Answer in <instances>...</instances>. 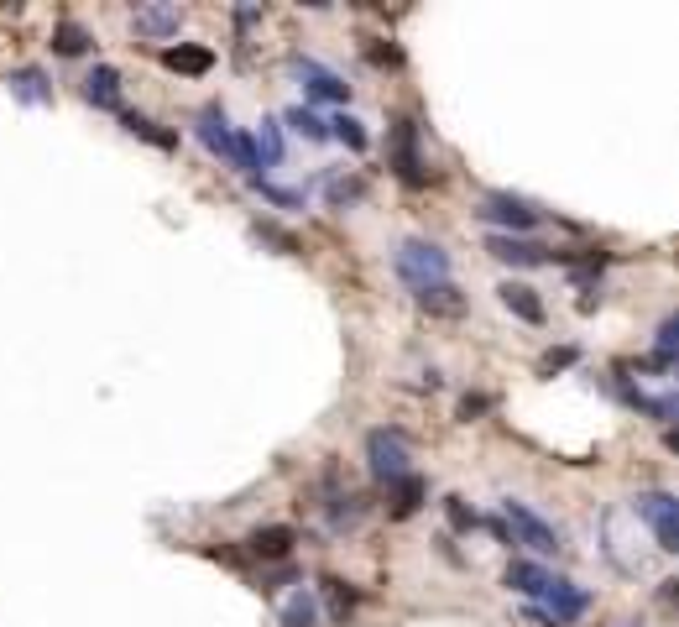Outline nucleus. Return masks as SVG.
Returning <instances> with one entry per match:
<instances>
[{
	"instance_id": "f257e3e1",
	"label": "nucleus",
	"mask_w": 679,
	"mask_h": 627,
	"mask_svg": "<svg viewBox=\"0 0 679 627\" xmlns=\"http://www.w3.org/2000/svg\"><path fill=\"white\" fill-rule=\"evenodd\" d=\"M194 131H199V142L215 152L225 168H236V173H246V178H256V168H262V157H256V147H251V136H236L225 126V115L220 110H204L199 121H194Z\"/></svg>"
},
{
	"instance_id": "f03ea898",
	"label": "nucleus",
	"mask_w": 679,
	"mask_h": 627,
	"mask_svg": "<svg viewBox=\"0 0 679 627\" xmlns=\"http://www.w3.org/2000/svg\"><path fill=\"white\" fill-rule=\"evenodd\" d=\"M397 277L418 293V288H434V283H450V257H444V246L434 241H403L397 246Z\"/></svg>"
},
{
	"instance_id": "7ed1b4c3",
	"label": "nucleus",
	"mask_w": 679,
	"mask_h": 627,
	"mask_svg": "<svg viewBox=\"0 0 679 627\" xmlns=\"http://www.w3.org/2000/svg\"><path fill=\"white\" fill-rule=\"evenodd\" d=\"M366 466L377 481H403L408 476V434L397 429H371L366 434Z\"/></svg>"
},
{
	"instance_id": "20e7f679",
	"label": "nucleus",
	"mask_w": 679,
	"mask_h": 627,
	"mask_svg": "<svg viewBox=\"0 0 679 627\" xmlns=\"http://www.w3.org/2000/svg\"><path fill=\"white\" fill-rule=\"evenodd\" d=\"M502 513H507V528H512V544H528L533 554H559V528H549L528 502L507 497V502H502Z\"/></svg>"
},
{
	"instance_id": "39448f33",
	"label": "nucleus",
	"mask_w": 679,
	"mask_h": 627,
	"mask_svg": "<svg viewBox=\"0 0 679 627\" xmlns=\"http://www.w3.org/2000/svg\"><path fill=\"white\" fill-rule=\"evenodd\" d=\"M585 607H591V596H585L580 586H570V580H554V586L544 591V607H528V622L559 627V622H575Z\"/></svg>"
},
{
	"instance_id": "423d86ee",
	"label": "nucleus",
	"mask_w": 679,
	"mask_h": 627,
	"mask_svg": "<svg viewBox=\"0 0 679 627\" xmlns=\"http://www.w3.org/2000/svg\"><path fill=\"white\" fill-rule=\"evenodd\" d=\"M638 518L653 523V533H659V549H664V554L679 549V502H674L669 492H648V497H638Z\"/></svg>"
},
{
	"instance_id": "0eeeda50",
	"label": "nucleus",
	"mask_w": 679,
	"mask_h": 627,
	"mask_svg": "<svg viewBox=\"0 0 679 627\" xmlns=\"http://www.w3.org/2000/svg\"><path fill=\"white\" fill-rule=\"evenodd\" d=\"M293 68H298V84H303V95H309V100H330V105H345V100H350V84L335 74V68H324V63H314V58H298Z\"/></svg>"
},
{
	"instance_id": "6e6552de",
	"label": "nucleus",
	"mask_w": 679,
	"mask_h": 627,
	"mask_svg": "<svg viewBox=\"0 0 679 627\" xmlns=\"http://www.w3.org/2000/svg\"><path fill=\"white\" fill-rule=\"evenodd\" d=\"M392 168H397V178L408 183V189H418L429 173H424V157H418V126L413 121H397V131H392Z\"/></svg>"
},
{
	"instance_id": "1a4fd4ad",
	"label": "nucleus",
	"mask_w": 679,
	"mask_h": 627,
	"mask_svg": "<svg viewBox=\"0 0 679 627\" xmlns=\"http://www.w3.org/2000/svg\"><path fill=\"white\" fill-rule=\"evenodd\" d=\"M481 220H491V225H507V230H533V225H538V209H528L523 199L491 194V199L481 204Z\"/></svg>"
},
{
	"instance_id": "9d476101",
	"label": "nucleus",
	"mask_w": 679,
	"mask_h": 627,
	"mask_svg": "<svg viewBox=\"0 0 679 627\" xmlns=\"http://www.w3.org/2000/svg\"><path fill=\"white\" fill-rule=\"evenodd\" d=\"M486 251L497 262H512V267H538V262H549V251L538 246V241H523V236H491Z\"/></svg>"
},
{
	"instance_id": "9b49d317",
	"label": "nucleus",
	"mask_w": 679,
	"mask_h": 627,
	"mask_svg": "<svg viewBox=\"0 0 679 627\" xmlns=\"http://www.w3.org/2000/svg\"><path fill=\"white\" fill-rule=\"evenodd\" d=\"M84 100L95 110H121V74L110 63H95V74L84 79Z\"/></svg>"
},
{
	"instance_id": "f8f14e48",
	"label": "nucleus",
	"mask_w": 679,
	"mask_h": 627,
	"mask_svg": "<svg viewBox=\"0 0 679 627\" xmlns=\"http://www.w3.org/2000/svg\"><path fill=\"white\" fill-rule=\"evenodd\" d=\"M162 68H173V74H209L215 68V53L199 48V42H178V48H162Z\"/></svg>"
},
{
	"instance_id": "ddd939ff",
	"label": "nucleus",
	"mask_w": 679,
	"mask_h": 627,
	"mask_svg": "<svg viewBox=\"0 0 679 627\" xmlns=\"http://www.w3.org/2000/svg\"><path fill=\"white\" fill-rule=\"evenodd\" d=\"M246 554H256V560H288V554H293V528H283V523L256 528L246 539Z\"/></svg>"
},
{
	"instance_id": "4468645a",
	"label": "nucleus",
	"mask_w": 679,
	"mask_h": 627,
	"mask_svg": "<svg viewBox=\"0 0 679 627\" xmlns=\"http://www.w3.org/2000/svg\"><path fill=\"white\" fill-rule=\"evenodd\" d=\"M507 586L518 591V596H544L549 586H554V575L544 570V565H528V560H512L507 565Z\"/></svg>"
},
{
	"instance_id": "2eb2a0df",
	"label": "nucleus",
	"mask_w": 679,
	"mask_h": 627,
	"mask_svg": "<svg viewBox=\"0 0 679 627\" xmlns=\"http://www.w3.org/2000/svg\"><path fill=\"white\" fill-rule=\"evenodd\" d=\"M497 293H502V304L518 314L523 324H544V304H538V293H533L528 283H502Z\"/></svg>"
},
{
	"instance_id": "dca6fc26",
	"label": "nucleus",
	"mask_w": 679,
	"mask_h": 627,
	"mask_svg": "<svg viewBox=\"0 0 679 627\" xmlns=\"http://www.w3.org/2000/svg\"><path fill=\"white\" fill-rule=\"evenodd\" d=\"M392 486H397V492H392V518H397V523H403V518H413V513H418V507H424V492H429V486H424V481H418L413 471H408L403 481H392Z\"/></svg>"
},
{
	"instance_id": "f3484780",
	"label": "nucleus",
	"mask_w": 679,
	"mask_h": 627,
	"mask_svg": "<svg viewBox=\"0 0 679 627\" xmlns=\"http://www.w3.org/2000/svg\"><path fill=\"white\" fill-rule=\"evenodd\" d=\"M136 32L142 37H173L178 32V6H142L136 11Z\"/></svg>"
},
{
	"instance_id": "a211bd4d",
	"label": "nucleus",
	"mask_w": 679,
	"mask_h": 627,
	"mask_svg": "<svg viewBox=\"0 0 679 627\" xmlns=\"http://www.w3.org/2000/svg\"><path fill=\"white\" fill-rule=\"evenodd\" d=\"M11 95L27 100V105H48L53 89H48V79H42L37 68H16V74H11Z\"/></svg>"
},
{
	"instance_id": "6ab92c4d",
	"label": "nucleus",
	"mask_w": 679,
	"mask_h": 627,
	"mask_svg": "<svg viewBox=\"0 0 679 627\" xmlns=\"http://www.w3.org/2000/svg\"><path fill=\"white\" fill-rule=\"evenodd\" d=\"M89 42H95V37H89L79 21H58V27H53V53H58V58H79V53H89Z\"/></svg>"
},
{
	"instance_id": "aec40b11",
	"label": "nucleus",
	"mask_w": 679,
	"mask_h": 627,
	"mask_svg": "<svg viewBox=\"0 0 679 627\" xmlns=\"http://www.w3.org/2000/svg\"><path fill=\"white\" fill-rule=\"evenodd\" d=\"M418 304H424L429 314H460L465 298H460L455 283H434V288H418Z\"/></svg>"
},
{
	"instance_id": "412c9836",
	"label": "nucleus",
	"mask_w": 679,
	"mask_h": 627,
	"mask_svg": "<svg viewBox=\"0 0 679 627\" xmlns=\"http://www.w3.org/2000/svg\"><path fill=\"white\" fill-rule=\"evenodd\" d=\"M283 627H319V601L309 591H293L283 601Z\"/></svg>"
},
{
	"instance_id": "4be33fe9",
	"label": "nucleus",
	"mask_w": 679,
	"mask_h": 627,
	"mask_svg": "<svg viewBox=\"0 0 679 627\" xmlns=\"http://www.w3.org/2000/svg\"><path fill=\"white\" fill-rule=\"evenodd\" d=\"M283 121L303 136V142H330V121H319V115H314L309 105H293V110L283 115Z\"/></svg>"
},
{
	"instance_id": "5701e85b",
	"label": "nucleus",
	"mask_w": 679,
	"mask_h": 627,
	"mask_svg": "<svg viewBox=\"0 0 679 627\" xmlns=\"http://www.w3.org/2000/svg\"><path fill=\"white\" fill-rule=\"evenodd\" d=\"M256 157H262V162H272V168H277V162H283V126H277V121H262V131H256Z\"/></svg>"
},
{
	"instance_id": "b1692460",
	"label": "nucleus",
	"mask_w": 679,
	"mask_h": 627,
	"mask_svg": "<svg viewBox=\"0 0 679 627\" xmlns=\"http://www.w3.org/2000/svg\"><path fill=\"white\" fill-rule=\"evenodd\" d=\"M330 136H335V142H345L350 152H366V126L356 121V115H335V121H330Z\"/></svg>"
},
{
	"instance_id": "393cba45",
	"label": "nucleus",
	"mask_w": 679,
	"mask_h": 627,
	"mask_svg": "<svg viewBox=\"0 0 679 627\" xmlns=\"http://www.w3.org/2000/svg\"><path fill=\"white\" fill-rule=\"evenodd\" d=\"M126 131H131V136H147V142H152V147H162V152H173V147H178V136H173V131H157V126L147 121V115H126Z\"/></svg>"
},
{
	"instance_id": "a878e982",
	"label": "nucleus",
	"mask_w": 679,
	"mask_h": 627,
	"mask_svg": "<svg viewBox=\"0 0 679 627\" xmlns=\"http://www.w3.org/2000/svg\"><path fill=\"white\" fill-rule=\"evenodd\" d=\"M324 596H330V617L345 622L350 612H356V591H345L340 580H324Z\"/></svg>"
},
{
	"instance_id": "bb28decb",
	"label": "nucleus",
	"mask_w": 679,
	"mask_h": 627,
	"mask_svg": "<svg viewBox=\"0 0 679 627\" xmlns=\"http://www.w3.org/2000/svg\"><path fill=\"white\" fill-rule=\"evenodd\" d=\"M256 236H262V241H272L277 251H288V257H298V241L288 236V230H277V225H256Z\"/></svg>"
},
{
	"instance_id": "cd10ccee",
	"label": "nucleus",
	"mask_w": 679,
	"mask_h": 627,
	"mask_svg": "<svg viewBox=\"0 0 679 627\" xmlns=\"http://www.w3.org/2000/svg\"><path fill=\"white\" fill-rule=\"evenodd\" d=\"M262 183V178H256ZM262 194L272 199V204H283V209H293V204H303V194H293V189H272V183H262Z\"/></svg>"
},
{
	"instance_id": "c85d7f7f",
	"label": "nucleus",
	"mask_w": 679,
	"mask_h": 627,
	"mask_svg": "<svg viewBox=\"0 0 679 627\" xmlns=\"http://www.w3.org/2000/svg\"><path fill=\"white\" fill-rule=\"evenodd\" d=\"M570 361H575V351L565 345V351H549V356H544V366H538V371H544V377H554V371H559V366H570Z\"/></svg>"
},
{
	"instance_id": "c756f323",
	"label": "nucleus",
	"mask_w": 679,
	"mask_h": 627,
	"mask_svg": "<svg viewBox=\"0 0 679 627\" xmlns=\"http://www.w3.org/2000/svg\"><path fill=\"white\" fill-rule=\"evenodd\" d=\"M491 408V398H481V392H471V398H460V418H476V413H486Z\"/></svg>"
},
{
	"instance_id": "7c9ffc66",
	"label": "nucleus",
	"mask_w": 679,
	"mask_h": 627,
	"mask_svg": "<svg viewBox=\"0 0 679 627\" xmlns=\"http://www.w3.org/2000/svg\"><path fill=\"white\" fill-rule=\"evenodd\" d=\"M450 523H455V528H476V513H465L460 502H450Z\"/></svg>"
}]
</instances>
